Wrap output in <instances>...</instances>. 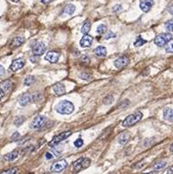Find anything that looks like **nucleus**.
Returning <instances> with one entry per match:
<instances>
[{
	"label": "nucleus",
	"mask_w": 173,
	"mask_h": 174,
	"mask_svg": "<svg viewBox=\"0 0 173 174\" xmlns=\"http://www.w3.org/2000/svg\"><path fill=\"white\" fill-rule=\"evenodd\" d=\"M74 110V106L70 101H62L56 106V111L61 115H70Z\"/></svg>",
	"instance_id": "f257e3e1"
},
{
	"label": "nucleus",
	"mask_w": 173,
	"mask_h": 174,
	"mask_svg": "<svg viewBox=\"0 0 173 174\" xmlns=\"http://www.w3.org/2000/svg\"><path fill=\"white\" fill-rule=\"evenodd\" d=\"M142 117H143V115L141 112H135L123 120L122 126L123 127H131V126L136 124L137 122H139L142 119Z\"/></svg>",
	"instance_id": "f03ea898"
},
{
	"label": "nucleus",
	"mask_w": 173,
	"mask_h": 174,
	"mask_svg": "<svg viewBox=\"0 0 173 174\" xmlns=\"http://www.w3.org/2000/svg\"><path fill=\"white\" fill-rule=\"evenodd\" d=\"M90 163H91V162H90L89 158L80 157V158H78L77 161H76L72 163V166H73L74 170L79 171V170H82V169H85V168L89 167Z\"/></svg>",
	"instance_id": "7ed1b4c3"
},
{
	"label": "nucleus",
	"mask_w": 173,
	"mask_h": 174,
	"mask_svg": "<svg viewBox=\"0 0 173 174\" xmlns=\"http://www.w3.org/2000/svg\"><path fill=\"white\" fill-rule=\"evenodd\" d=\"M171 39H172V34L171 33H169V32L161 33L155 38V44L157 45V46H160V47L165 46V44H166Z\"/></svg>",
	"instance_id": "20e7f679"
},
{
	"label": "nucleus",
	"mask_w": 173,
	"mask_h": 174,
	"mask_svg": "<svg viewBox=\"0 0 173 174\" xmlns=\"http://www.w3.org/2000/svg\"><path fill=\"white\" fill-rule=\"evenodd\" d=\"M72 135V131H65V132H62L61 134L59 135H56L55 137L52 139V141L49 142V146L50 147H55L57 146L59 143L63 142L64 140H66L67 138H69L70 136Z\"/></svg>",
	"instance_id": "39448f33"
},
{
	"label": "nucleus",
	"mask_w": 173,
	"mask_h": 174,
	"mask_svg": "<svg viewBox=\"0 0 173 174\" xmlns=\"http://www.w3.org/2000/svg\"><path fill=\"white\" fill-rule=\"evenodd\" d=\"M67 166V162L66 160H61V161H59V162H54L53 164L51 165V172H53V173H60V172H62L66 167Z\"/></svg>",
	"instance_id": "423d86ee"
},
{
	"label": "nucleus",
	"mask_w": 173,
	"mask_h": 174,
	"mask_svg": "<svg viewBox=\"0 0 173 174\" xmlns=\"http://www.w3.org/2000/svg\"><path fill=\"white\" fill-rule=\"evenodd\" d=\"M45 122H46V117L43 116H38L33 118L31 123V128H32V129H39L45 124Z\"/></svg>",
	"instance_id": "0eeeda50"
},
{
	"label": "nucleus",
	"mask_w": 173,
	"mask_h": 174,
	"mask_svg": "<svg viewBox=\"0 0 173 174\" xmlns=\"http://www.w3.org/2000/svg\"><path fill=\"white\" fill-rule=\"evenodd\" d=\"M46 46L43 42H36L32 45V53L35 56H41L45 53Z\"/></svg>",
	"instance_id": "6e6552de"
},
{
	"label": "nucleus",
	"mask_w": 173,
	"mask_h": 174,
	"mask_svg": "<svg viewBox=\"0 0 173 174\" xmlns=\"http://www.w3.org/2000/svg\"><path fill=\"white\" fill-rule=\"evenodd\" d=\"M25 66V61L24 59H17V60H14L12 62V64L10 65V71L11 72H18L19 70H21L22 67H24Z\"/></svg>",
	"instance_id": "1a4fd4ad"
},
{
	"label": "nucleus",
	"mask_w": 173,
	"mask_h": 174,
	"mask_svg": "<svg viewBox=\"0 0 173 174\" xmlns=\"http://www.w3.org/2000/svg\"><path fill=\"white\" fill-rule=\"evenodd\" d=\"M60 58V53L56 51H49L46 55H45V60L48 61L51 64H55L58 62V60Z\"/></svg>",
	"instance_id": "9d476101"
},
{
	"label": "nucleus",
	"mask_w": 173,
	"mask_h": 174,
	"mask_svg": "<svg viewBox=\"0 0 173 174\" xmlns=\"http://www.w3.org/2000/svg\"><path fill=\"white\" fill-rule=\"evenodd\" d=\"M155 2L154 0H141L140 1V9L143 12H149L152 9V7L154 6Z\"/></svg>",
	"instance_id": "9b49d317"
},
{
	"label": "nucleus",
	"mask_w": 173,
	"mask_h": 174,
	"mask_svg": "<svg viewBox=\"0 0 173 174\" xmlns=\"http://www.w3.org/2000/svg\"><path fill=\"white\" fill-rule=\"evenodd\" d=\"M92 43H93V37L88 34H84L83 37L79 41L80 46L83 48H89L92 45Z\"/></svg>",
	"instance_id": "f8f14e48"
},
{
	"label": "nucleus",
	"mask_w": 173,
	"mask_h": 174,
	"mask_svg": "<svg viewBox=\"0 0 173 174\" xmlns=\"http://www.w3.org/2000/svg\"><path fill=\"white\" fill-rule=\"evenodd\" d=\"M129 64V59L123 56V57H119L115 61V66L116 69H123L127 65Z\"/></svg>",
	"instance_id": "ddd939ff"
},
{
	"label": "nucleus",
	"mask_w": 173,
	"mask_h": 174,
	"mask_svg": "<svg viewBox=\"0 0 173 174\" xmlns=\"http://www.w3.org/2000/svg\"><path fill=\"white\" fill-rule=\"evenodd\" d=\"M32 102V96L31 94H28V93H25V94H22L20 98H19V104L21 106H27L29 103Z\"/></svg>",
	"instance_id": "4468645a"
},
{
	"label": "nucleus",
	"mask_w": 173,
	"mask_h": 174,
	"mask_svg": "<svg viewBox=\"0 0 173 174\" xmlns=\"http://www.w3.org/2000/svg\"><path fill=\"white\" fill-rule=\"evenodd\" d=\"M53 91L55 92V94L57 96H61L66 93V87L64 84H62V83H56V84L53 86Z\"/></svg>",
	"instance_id": "2eb2a0df"
},
{
	"label": "nucleus",
	"mask_w": 173,
	"mask_h": 174,
	"mask_svg": "<svg viewBox=\"0 0 173 174\" xmlns=\"http://www.w3.org/2000/svg\"><path fill=\"white\" fill-rule=\"evenodd\" d=\"M20 156V151L19 150H15L13 152L7 154L3 157V160L7 161V162H12L14 160H16V158Z\"/></svg>",
	"instance_id": "dca6fc26"
},
{
	"label": "nucleus",
	"mask_w": 173,
	"mask_h": 174,
	"mask_svg": "<svg viewBox=\"0 0 173 174\" xmlns=\"http://www.w3.org/2000/svg\"><path fill=\"white\" fill-rule=\"evenodd\" d=\"M25 42V38L24 37H22V36H18V37H15V38L12 40L11 44H10V46L12 48H17L19 46H21V45Z\"/></svg>",
	"instance_id": "f3484780"
},
{
	"label": "nucleus",
	"mask_w": 173,
	"mask_h": 174,
	"mask_svg": "<svg viewBox=\"0 0 173 174\" xmlns=\"http://www.w3.org/2000/svg\"><path fill=\"white\" fill-rule=\"evenodd\" d=\"M94 53H95V55H96L97 57L103 58V57H106V55H107V49L105 48L104 46H98V47L95 49Z\"/></svg>",
	"instance_id": "a211bd4d"
},
{
	"label": "nucleus",
	"mask_w": 173,
	"mask_h": 174,
	"mask_svg": "<svg viewBox=\"0 0 173 174\" xmlns=\"http://www.w3.org/2000/svg\"><path fill=\"white\" fill-rule=\"evenodd\" d=\"M164 118L170 122H173V109H165L163 111Z\"/></svg>",
	"instance_id": "6ab92c4d"
},
{
	"label": "nucleus",
	"mask_w": 173,
	"mask_h": 174,
	"mask_svg": "<svg viewBox=\"0 0 173 174\" xmlns=\"http://www.w3.org/2000/svg\"><path fill=\"white\" fill-rule=\"evenodd\" d=\"M12 85H13L12 81H10V80H6V81H4V82L2 83V84H1V87H0V88H1L5 93H7V92H9L10 90H11Z\"/></svg>",
	"instance_id": "aec40b11"
},
{
	"label": "nucleus",
	"mask_w": 173,
	"mask_h": 174,
	"mask_svg": "<svg viewBox=\"0 0 173 174\" xmlns=\"http://www.w3.org/2000/svg\"><path fill=\"white\" fill-rule=\"evenodd\" d=\"M90 28H91V22H90L88 20H86L83 26H82V27H81V32L83 34H88V32H90Z\"/></svg>",
	"instance_id": "412c9836"
},
{
	"label": "nucleus",
	"mask_w": 173,
	"mask_h": 174,
	"mask_svg": "<svg viewBox=\"0 0 173 174\" xmlns=\"http://www.w3.org/2000/svg\"><path fill=\"white\" fill-rule=\"evenodd\" d=\"M74 11H76V6L72 5V4H67L64 8L63 13L67 14V15H72V14L74 13Z\"/></svg>",
	"instance_id": "4be33fe9"
},
{
	"label": "nucleus",
	"mask_w": 173,
	"mask_h": 174,
	"mask_svg": "<svg viewBox=\"0 0 173 174\" xmlns=\"http://www.w3.org/2000/svg\"><path fill=\"white\" fill-rule=\"evenodd\" d=\"M129 140V134L128 133H122L121 135L118 137V143L121 144V145H124Z\"/></svg>",
	"instance_id": "5701e85b"
},
{
	"label": "nucleus",
	"mask_w": 173,
	"mask_h": 174,
	"mask_svg": "<svg viewBox=\"0 0 173 174\" xmlns=\"http://www.w3.org/2000/svg\"><path fill=\"white\" fill-rule=\"evenodd\" d=\"M34 81H35L34 77H32V75H28V77H27L25 78L24 83H25V85H27V86H31L32 84H33Z\"/></svg>",
	"instance_id": "b1692460"
},
{
	"label": "nucleus",
	"mask_w": 173,
	"mask_h": 174,
	"mask_svg": "<svg viewBox=\"0 0 173 174\" xmlns=\"http://www.w3.org/2000/svg\"><path fill=\"white\" fill-rule=\"evenodd\" d=\"M60 152H62V151H58V152H55V151H54V152H53V151H52V152H47L46 154H45V157H46L47 160H52L53 157H58Z\"/></svg>",
	"instance_id": "393cba45"
},
{
	"label": "nucleus",
	"mask_w": 173,
	"mask_h": 174,
	"mask_svg": "<svg viewBox=\"0 0 173 174\" xmlns=\"http://www.w3.org/2000/svg\"><path fill=\"white\" fill-rule=\"evenodd\" d=\"M165 51L167 53H173V39L169 40L165 44Z\"/></svg>",
	"instance_id": "a878e982"
},
{
	"label": "nucleus",
	"mask_w": 173,
	"mask_h": 174,
	"mask_svg": "<svg viewBox=\"0 0 173 174\" xmlns=\"http://www.w3.org/2000/svg\"><path fill=\"white\" fill-rule=\"evenodd\" d=\"M107 32H108V27L105 25H100L97 27V32L99 34H105Z\"/></svg>",
	"instance_id": "bb28decb"
},
{
	"label": "nucleus",
	"mask_w": 173,
	"mask_h": 174,
	"mask_svg": "<svg viewBox=\"0 0 173 174\" xmlns=\"http://www.w3.org/2000/svg\"><path fill=\"white\" fill-rule=\"evenodd\" d=\"M146 42H147V41H146L145 39H143L141 36H139L138 38L136 39V41L134 42V46H135V47H140V46H142V45H144Z\"/></svg>",
	"instance_id": "cd10ccee"
},
{
	"label": "nucleus",
	"mask_w": 173,
	"mask_h": 174,
	"mask_svg": "<svg viewBox=\"0 0 173 174\" xmlns=\"http://www.w3.org/2000/svg\"><path fill=\"white\" fill-rule=\"evenodd\" d=\"M26 120V118H25V117H17L16 118H15V120H14V124L16 125V126H20L22 122H24Z\"/></svg>",
	"instance_id": "c85d7f7f"
},
{
	"label": "nucleus",
	"mask_w": 173,
	"mask_h": 174,
	"mask_svg": "<svg viewBox=\"0 0 173 174\" xmlns=\"http://www.w3.org/2000/svg\"><path fill=\"white\" fill-rule=\"evenodd\" d=\"M18 172H19V168L18 167H13V168H10V169L1 171V174H16Z\"/></svg>",
	"instance_id": "c756f323"
},
{
	"label": "nucleus",
	"mask_w": 173,
	"mask_h": 174,
	"mask_svg": "<svg viewBox=\"0 0 173 174\" xmlns=\"http://www.w3.org/2000/svg\"><path fill=\"white\" fill-rule=\"evenodd\" d=\"M165 165H166V162H156L154 165V168L156 170H161V169L165 167Z\"/></svg>",
	"instance_id": "7c9ffc66"
},
{
	"label": "nucleus",
	"mask_w": 173,
	"mask_h": 174,
	"mask_svg": "<svg viewBox=\"0 0 173 174\" xmlns=\"http://www.w3.org/2000/svg\"><path fill=\"white\" fill-rule=\"evenodd\" d=\"M32 96V102H38L42 99V95L40 93H34Z\"/></svg>",
	"instance_id": "2f4dec72"
},
{
	"label": "nucleus",
	"mask_w": 173,
	"mask_h": 174,
	"mask_svg": "<svg viewBox=\"0 0 173 174\" xmlns=\"http://www.w3.org/2000/svg\"><path fill=\"white\" fill-rule=\"evenodd\" d=\"M165 28L169 32H173V20L168 21L166 24H165Z\"/></svg>",
	"instance_id": "473e14b6"
},
{
	"label": "nucleus",
	"mask_w": 173,
	"mask_h": 174,
	"mask_svg": "<svg viewBox=\"0 0 173 174\" xmlns=\"http://www.w3.org/2000/svg\"><path fill=\"white\" fill-rule=\"evenodd\" d=\"M116 33H114L112 32L111 31H108V32H106V35H105V38L106 39H110V38H114V37H116Z\"/></svg>",
	"instance_id": "72a5a7b5"
},
{
	"label": "nucleus",
	"mask_w": 173,
	"mask_h": 174,
	"mask_svg": "<svg viewBox=\"0 0 173 174\" xmlns=\"http://www.w3.org/2000/svg\"><path fill=\"white\" fill-rule=\"evenodd\" d=\"M82 145H83V140H82L81 138H78L77 141H74V146H76L77 148H80V147H82Z\"/></svg>",
	"instance_id": "f704fd0d"
},
{
	"label": "nucleus",
	"mask_w": 173,
	"mask_h": 174,
	"mask_svg": "<svg viewBox=\"0 0 173 174\" xmlns=\"http://www.w3.org/2000/svg\"><path fill=\"white\" fill-rule=\"evenodd\" d=\"M80 62H81V64L88 65V64L90 63V59H89L87 56H83V57H81V59H80Z\"/></svg>",
	"instance_id": "c9c22d12"
},
{
	"label": "nucleus",
	"mask_w": 173,
	"mask_h": 174,
	"mask_svg": "<svg viewBox=\"0 0 173 174\" xmlns=\"http://www.w3.org/2000/svg\"><path fill=\"white\" fill-rule=\"evenodd\" d=\"M80 77H81L82 79L89 80V79H90V77H91V75L88 74V73H86V72H82V73L80 74Z\"/></svg>",
	"instance_id": "e433bc0d"
},
{
	"label": "nucleus",
	"mask_w": 173,
	"mask_h": 174,
	"mask_svg": "<svg viewBox=\"0 0 173 174\" xmlns=\"http://www.w3.org/2000/svg\"><path fill=\"white\" fill-rule=\"evenodd\" d=\"M121 10H122L121 5H116L114 8H112V11H114V12H119V11H121Z\"/></svg>",
	"instance_id": "4c0bfd02"
},
{
	"label": "nucleus",
	"mask_w": 173,
	"mask_h": 174,
	"mask_svg": "<svg viewBox=\"0 0 173 174\" xmlns=\"http://www.w3.org/2000/svg\"><path fill=\"white\" fill-rule=\"evenodd\" d=\"M167 11L170 13V14H172L173 15V1L167 6Z\"/></svg>",
	"instance_id": "58836bf2"
},
{
	"label": "nucleus",
	"mask_w": 173,
	"mask_h": 174,
	"mask_svg": "<svg viewBox=\"0 0 173 174\" xmlns=\"http://www.w3.org/2000/svg\"><path fill=\"white\" fill-rule=\"evenodd\" d=\"M52 1H53V0H40V2L43 3V4H49Z\"/></svg>",
	"instance_id": "ea45409f"
},
{
	"label": "nucleus",
	"mask_w": 173,
	"mask_h": 174,
	"mask_svg": "<svg viewBox=\"0 0 173 174\" xmlns=\"http://www.w3.org/2000/svg\"><path fill=\"white\" fill-rule=\"evenodd\" d=\"M5 95V92L3 91V90L1 89V88H0V101H1V99H2V98H3V96Z\"/></svg>",
	"instance_id": "a19ab883"
},
{
	"label": "nucleus",
	"mask_w": 173,
	"mask_h": 174,
	"mask_svg": "<svg viewBox=\"0 0 173 174\" xmlns=\"http://www.w3.org/2000/svg\"><path fill=\"white\" fill-rule=\"evenodd\" d=\"M5 72V70H4V67L2 66H0V77H1L2 74H4Z\"/></svg>",
	"instance_id": "79ce46f5"
},
{
	"label": "nucleus",
	"mask_w": 173,
	"mask_h": 174,
	"mask_svg": "<svg viewBox=\"0 0 173 174\" xmlns=\"http://www.w3.org/2000/svg\"><path fill=\"white\" fill-rule=\"evenodd\" d=\"M166 173H173V166H171V167L166 171Z\"/></svg>",
	"instance_id": "37998d69"
},
{
	"label": "nucleus",
	"mask_w": 173,
	"mask_h": 174,
	"mask_svg": "<svg viewBox=\"0 0 173 174\" xmlns=\"http://www.w3.org/2000/svg\"><path fill=\"white\" fill-rule=\"evenodd\" d=\"M169 149H170V151H171V152L173 153V143H172L171 145H170V148H169Z\"/></svg>",
	"instance_id": "c03bdc74"
},
{
	"label": "nucleus",
	"mask_w": 173,
	"mask_h": 174,
	"mask_svg": "<svg viewBox=\"0 0 173 174\" xmlns=\"http://www.w3.org/2000/svg\"><path fill=\"white\" fill-rule=\"evenodd\" d=\"M10 1H12V2H16V3H17V2L20 1V0H10Z\"/></svg>",
	"instance_id": "a18cd8bd"
}]
</instances>
